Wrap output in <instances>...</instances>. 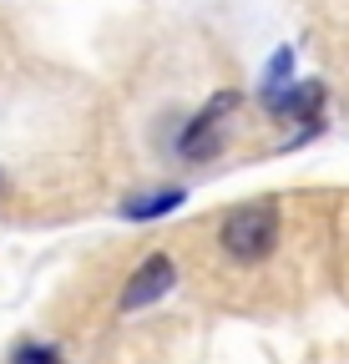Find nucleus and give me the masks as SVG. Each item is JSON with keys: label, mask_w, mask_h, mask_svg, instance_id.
Listing matches in <instances>:
<instances>
[{"label": "nucleus", "mask_w": 349, "mask_h": 364, "mask_svg": "<svg viewBox=\"0 0 349 364\" xmlns=\"http://www.w3.org/2000/svg\"><path fill=\"white\" fill-rule=\"evenodd\" d=\"M279 203L274 198H253V203H238L223 228H218V243H223L228 258L238 263H264L274 248H279Z\"/></svg>", "instance_id": "nucleus-1"}, {"label": "nucleus", "mask_w": 349, "mask_h": 364, "mask_svg": "<svg viewBox=\"0 0 349 364\" xmlns=\"http://www.w3.org/2000/svg\"><path fill=\"white\" fill-rule=\"evenodd\" d=\"M238 107H243L238 91H218V97H213V102H208V107L188 122L183 142H178V152H183L188 162H213L218 152L228 147V127H233Z\"/></svg>", "instance_id": "nucleus-2"}, {"label": "nucleus", "mask_w": 349, "mask_h": 364, "mask_svg": "<svg viewBox=\"0 0 349 364\" xmlns=\"http://www.w3.org/2000/svg\"><path fill=\"white\" fill-rule=\"evenodd\" d=\"M172 284H178V268H172V258H167V253H152V258L132 273V279H127V289H122V314H137V309L167 299Z\"/></svg>", "instance_id": "nucleus-3"}, {"label": "nucleus", "mask_w": 349, "mask_h": 364, "mask_svg": "<svg viewBox=\"0 0 349 364\" xmlns=\"http://www.w3.org/2000/svg\"><path fill=\"white\" fill-rule=\"evenodd\" d=\"M264 107H269V112H279V117H294V122H314V117H319V107H324V86H319V81H294L289 91L269 97Z\"/></svg>", "instance_id": "nucleus-4"}, {"label": "nucleus", "mask_w": 349, "mask_h": 364, "mask_svg": "<svg viewBox=\"0 0 349 364\" xmlns=\"http://www.w3.org/2000/svg\"><path fill=\"white\" fill-rule=\"evenodd\" d=\"M188 203L183 188H162V193H147V198H132V203H122V218L127 223H147V218H167V213H178Z\"/></svg>", "instance_id": "nucleus-5"}, {"label": "nucleus", "mask_w": 349, "mask_h": 364, "mask_svg": "<svg viewBox=\"0 0 349 364\" xmlns=\"http://www.w3.org/2000/svg\"><path fill=\"white\" fill-rule=\"evenodd\" d=\"M289 86H294V51L284 46V51L269 61V71H264V102L279 97V91H289Z\"/></svg>", "instance_id": "nucleus-6"}, {"label": "nucleus", "mask_w": 349, "mask_h": 364, "mask_svg": "<svg viewBox=\"0 0 349 364\" xmlns=\"http://www.w3.org/2000/svg\"><path fill=\"white\" fill-rule=\"evenodd\" d=\"M11 364H61V354H56L51 344H21Z\"/></svg>", "instance_id": "nucleus-7"}]
</instances>
